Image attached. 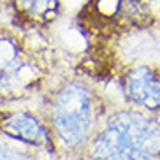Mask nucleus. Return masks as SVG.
<instances>
[{"instance_id":"f257e3e1","label":"nucleus","mask_w":160,"mask_h":160,"mask_svg":"<svg viewBox=\"0 0 160 160\" xmlns=\"http://www.w3.org/2000/svg\"><path fill=\"white\" fill-rule=\"evenodd\" d=\"M35 109L46 125L55 153L63 160H79L114 108L93 78L74 71L60 72L41 93Z\"/></svg>"},{"instance_id":"f03ea898","label":"nucleus","mask_w":160,"mask_h":160,"mask_svg":"<svg viewBox=\"0 0 160 160\" xmlns=\"http://www.w3.org/2000/svg\"><path fill=\"white\" fill-rule=\"evenodd\" d=\"M58 74L60 55L44 33L0 21V111L39 99Z\"/></svg>"},{"instance_id":"7ed1b4c3","label":"nucleus","mask_w":160,"mask_h":160,"mask_svg":"<svg viewBox=\"0 0 160 160\" xmlns=\"http://www.w3.org/2000/svg\"><path fill=\"white\" fill-rule=\"evenodd\" d=\"M79 160H160V116L114 108Z\"/></svg>"},{"instance_id":"20e7f679","label":"nucleus","mask_w":160,"mask_h":160,"mask_svg":"<svg viewBox=\"0 0 160 160\" xmlns=\"http://www.w3.org/2000/svg\"><path fill=\"white\" fill-rule=\"evenodd\" d=\"M158 25L160 14L150 0H86L74 16V27L88 46H116Z\"/></svg>"},{"instance_id":"39448f33","label":"nucleus","mask_w":160,"mask_h":160,"mask_svg":"<svg viewBox=\"0 0 160 160\" xmlns=\"http://www.w3.org/2000/svg\"><path fill=\"white\" fill-rule=\"evenodd\" d=\"M113 78L130 108L160 116V63L120 62Z\"/></svg>"},{"instance_id":"423d86ee","label":"nucleus","mask_w":160,"mask_h":160,"mask_svg":"<svg viewBox=\"0 0 160 160\" xmlns=\"http://www.w3.org/2000/svg\"><path fill=\"white\" fill-rule=\"evenodd\" d=\"M0 134L12 137L16 141L27 144L44 148L55 153L51 137L46 130L41 114L37 113L35 106H23L14 109H2L0 111Z\"/></svg>"},{"instance_id":"0eeeda50","label":"nucleus","mask_w":160,"mask_h":160,"mask_svg":"<svg viewBox=\"0 0 160 160\" xmlns=\"http://www.w3.org/2000/svg\"><path fill=\"white\" fill-rule=\"evenodd\" d=\"M11 23L28 32L48 33L62 16V0H5Z\"/></svg>"},{"instance_id":"6e6552de","label":"nucleus","mask_w":160,"mask_h":160,"mask_svg":"<svg viewBox=\"0 0 160 160\" xmlns=\"http://www.w3.org/2000/svg\"><path fill=\"white\" fill-rule=\"evenodd\" d=\"M0 160H63L44 148L16 141L12 137L0 134Z\"/></svg>"},{"instance_id":"1a4fd4ad","label":"nucleus","mask_w":160,"mask_h":160,"mask_svg":"<svg viewBox=\"0 0 160 160\" xmlns=\"http://www.w3.org/2000/svg\"><path fill=\"white\" fill-rule=\"evenodd\" d=\"M5 11V0H0V12Z\"/></svg>"}]
</instances>
